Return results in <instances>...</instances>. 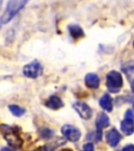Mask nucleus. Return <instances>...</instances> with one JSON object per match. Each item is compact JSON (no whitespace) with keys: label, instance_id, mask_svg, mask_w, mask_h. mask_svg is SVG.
I'll list each match as a JSON object with an SVG mask.
<instances>
[{"label":"nucleus","instance_id":"aec40b11","mask_svg":"<svg viewBox=\"0 0 134 151\" xmlns=\"http://www.w3.org/2000/svg\"><path fill=\"white\" fill-rule=\"evenodd\" d=\"M1 151H13V150H12V149L7 148V147H3V148L1 149Z\"/></svg>","mask_w":134,"mask_h":151},{"label":"nucleus","instance_id":"f257e3e1","mask_svg":"<svg viewBox=\"0 0 134 151\" xmlns=\"http://www.w3.org/2000/svg\"><path fill=\"white\" fill-rule=\"evenodd\" d=\"M28 2L29 0H9L4 13L0 17V26L12 21Z\"/></svg>","mask_w":134,"mask_h":151},{"label":"nucleus","instance_id":"412c9836","mask_svg":"<svg viewBox=\"0 0 134 151\" xmlns=\"http://www.w3.org/2000/svg\"><path fill=\"white\" fill-rule=\"evenodd\" d=\"M131 89H132V92L134 93V81L131 82Z\"/></svg>","mask_w":134,"mask_h":151},{"label":"nucleus","instance_id":"423d86ee","mask_svg":"<svg viewBox=\"0 0 134 151\" xmlns=\"http://www.w3.org/2000/svg\"><path fill=\"white\" fill-rule=\"evenodd\" d=\"M73 108L80 114V116L84 120H89L92 116V110L86 103L83 102H77L73 104Z\"/></svg>","mask_w":134,"mask_h":151},{"label":"nucleus","instance_id":"ddd939ff","mask_svg":"<svg viewBox=\"0 0 134 151\" xmlns=\"http://www.w3.org/2000/svg\"><path fill=\"white\" fill-rule=\"evenodd\" d=\"M100 105L104 110L109 111L110 112L113 108V103H112V98L110 97L109 93L103 94V97L100 99Z\"/></svg>","mask_w":134,"mask_h":151},{"label":"nucleus","instance_id":"39448f33","mask_svg":"<svg viewBox=\"0 0 134 151\" xmlns=\"http://www.w3.org/2000/svg\"><path fill=\"white\" fill-rule=\"evenodd\" d=\"M61 131L64 137L70 142H77L81 137V131L78 128L73 127L72 125H64L62 127Z\"/></svg>","mask_w":134,"mask_h":151},{"label":"nucleus","instance_id":"f8f14e48","mask_svg":"<svg viewBox=\"0 0 134 151\" xmlns=\"http://www.w3.org/2000/svg\"><path fill=\"white\" fill-rule=\"evenodd\" d=\"M67 28H68L69 34L73 39H80V38H83L85 36L83 28L78 24H69Z\"/></svg>","mask_w":134,"mask_h":151},{"label":"nucleus","instance_id":"20e7f679","mask_svg":"<svg viewBox=\"0 0 134 151\" xmlns=\"http://www.w3.org/2000/svg\"><path fill=\"white\" fill-rule=\"evenodd\" d=\"M22 73H23V75L25 76V77H27V78L36 79L42 75L43 67L38 60H34L31 63L26 64V65L24 66Z\"/></svg>","mask_w":134,"mask_h":151},{"label":"nucleus","instance_id":"9b49d317","mask_svg":"<svg viewBox=\"0 0 134 151\" xmlns=\"http://www.w3.org/2000/svg\"><path fill=\"white\" fill-rule=\"evenodd\" d=\"M120 130L124 134L126 135H131L134 132V122L133 120H128V119H124L122 123H120Z\"/></svg>","mask_w":134,"mask_h":151},{"label":"nucleus","instance_id":"5701e85b","mask_svg":"<svg viewBox=\"0 0 134 151\" xmlns=\"http://www.w3.org/2000/svg\"><path fill=\"white\" fill-rule=\"evenodd\" d=\"M133 47H134V41H133Z\"/></svg>","mask_w":134,"mask_h":151},{"label":"nucleus","instance_id":"6ab92c4d","mask_svg":"<svg viewBox=\"0 0 134 151\" xmlns=\"http://www.w3.org/2000/svg\"><path fill=\"white\" fill-rule=\"evenodd\" d=\"M34 151H49L48 149H47V147L45 146V147H43V148H38V149H36V150H34Z\"/></svg>","mask_w":134,"mask_h":151},{"label":"nucleus","instance_id":"7ed1b4c3","mask_svg":"<svg viewBox=\"0 0 134 151\" xmlns=\"http://www.w3.org/2000/svg\"><path fill=\"white\" fill-rule=\"evenodd\" d=\"M123 77L118 71L111 70L107 73L106 77V85L107 88L111 92H118V90L123 87Z\"/></svg>","mask_w":134,"mask_h":151},{"label":"nucleus","instance_id":"f03ea898","mask_svg":"<svg viewBox=\"0 0 134 151\" xmlns=\"http://www.w3.org/2000/svg\"><path fill=\"white\" fill-rule=\"evenodd\" d=\"M0 130L2 132L5 141L9 143V145L12 148L14 149L21 148L22 144H23V139L20 137V135L18 134V132L16 131L15 128L7 125H1L0 126Z\"/></svg>","mask_w":134,"mask_h":151},{"label":"nucleus","instance_id":"4be33fe9","mask_svg":"<svg viewBox=\"0 0 134 151\" xmlns=\"http://www.w3.org/2000/svg\"><path fill=\"white\" fill-rule=\"evenodd\" d=\"M2 2H3V0H0V9H1V6H2Z\"/></svg>","mask_w":134,"mask_h":151},{"label":"nucleus","instance_id":"0eeeda50","mask_svg":"<svg viewBox=\"0 0 134 151\" xmlns=\"http://www.w3.org/2000/svg\"><path fill=\"white\" fill-rule=\"evenodd\" d=\"M120 139H122V135L120 134V132L115 128H112L106 133V141L109 146L116 147L120 142Z\"/></svg>","mask_w":134,"mask_h":151},{"label":"nucleus","instance_id":"b1692460","mask_svg":"<svg viewBox=\"0 0 134 151\" xmlns=\"http://www.w3.org/2000/svg\"><path fill=\"white\" fill-rule=\"evenodd\" d=\"M133 109H134V103H133Z\"/></svg>","mask_w":134,"mask_h":151},{"label":"nucleus","instance_id":"4468645a","mask_svg":"<svg viewBox=\"0 0 134 151\" xmlns=\"http://www.w3.org/2000/svg\"><path fill=\"white\" fill-rule=\"evenodd\" d=\"M46 106L50 109L57 110V109L63 107V102H62V100L60 99L59 97H57V96H52V97L48 99V101L46 102Z\"/></svg>","mask_w":134,"mask_h":151},{"label":"nucleus","instance_id":"f3484780","mask_svg":"<svg viewBox=\"0 0 134 151\" xmlns=\"http://www.w3.org/2000/svg\"><path fill=\"white\" fill-rule=\"evenodd\" d=\"M125 119H128V120H134V116H133V112H132L130 109H128L125 113Z\"/></svg>","mask_w":134,"mask_h":151},{"label":"nucleus","instance_id":"9d476101","mask_svg":"<svg viewBox=\"0 0 134 151\" xmlns=\"http://www.w3.org/2000/svg\"><path fill=\"white\" fill-rule=\"evenodd\" d=\"M95 126H97V130H101L106 128L109 126V118L105 112H100L97 114V121H95Z\"/></svg>","mask_w":134,"mask_h":151},{"label":"nucleus","instance_id":"2eb2a0df","mask_svg":"<svg viewBox=\"0 0 134 151\" xmlns=\"http://www.w3.org/2000/svg\"><path fill=\"white\" fill-rule=\"evenodd\" d=\"M9 109L15 116H21L25 113V109L18 106V105H9Z\"/></svg>","mask_w":134,"mask_h":151},{"label":"nucleus","instance_id":"a211bd4d","mask_svg":"<svg viewBox=\"0 0 134 151\" xmlns=\"http://www.w3.org/2000/svg\"><path fill=\"white\" fill-rule=\"evenodd\" d=\"M122 151H134V145H127L123 148Z\"/></svg>","mask_w":134,"mask_h":151},{"label":"nucleus","instance_id":"dca6fc26","mask_svg":"<svg viewBox=\"0 0 134 151\" xmlns=\"http://www.w3.org/2000/svg\"><path fill=\"white\" fill-rule=\"evenodd\" d=\"M83 151H94V147L92 143H86L83 146Z\"/></svg>","mask_w":134,"mask_h":151},{"label":"nucleus","instance_id":"1a4fd4ad","mask_svg":"<svg viewBox=\"0 0 134 151\" xmlns=\"http://www.w3.org/2000/svg\"><path fill=\"white\" fill-rule=\"evenodd\" d=\"M122 71L127 76L129 81H134V60L128 61L122 65Z\"/></svg>","mask_w":134,"mask_h":151},{"label":"nucleus","instance_id":"6e6552de","mask_svg":"<svg viewBox=\"0 0 134 151\" xmlns=\"http://www.w3.org/2000/svg\"><path fill=\"white\" fill-rule=\"evenodd\" d=\"M85 84L91 89H95L100 86V78L97 73H89L85 76Z\"/></svg>","mask_w":134,"mask_h":151}]
</instances>
